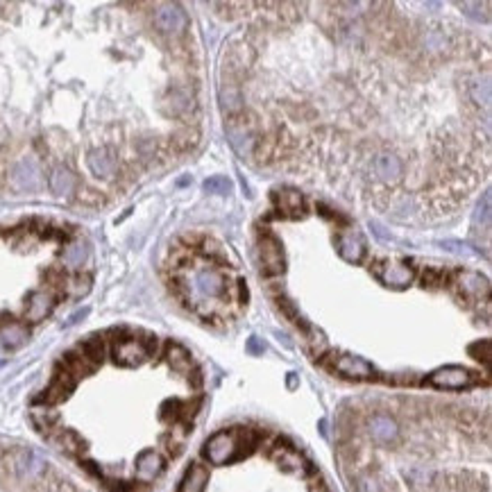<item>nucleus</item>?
Returning a JSON list of instances; mask_svg holds the SVG:
<instances>
[{
  "label": "nucleus",
  "mask_w": 492,
  "mask_h": 492,
  "mask_svg": "<svg viewBox=\"0 0 492 492\" xmlns=\"http://www.w3.org/2000/svg\"><path fill=\"white\" fill-rule=\"evenodd\" d=\"M261 252V268L268 274H279L284 272V250L281 243L274 236H265L263 243L259 245Z\"/></svg>",
  "instance_id": "nucleus-10"
},
{
  "label": "nucleus",
  "mask_w": 492,
  "mask_h": 492,
  "mask_svg": "<svg viewBox=\"0 0 492 492\" xmlns=\"http://www.w3.org/2000/svg\"><path fill=\"white\" fill-rule=\"evenodd\" d=\"M12 463H14V470L18 472V474L25 477V479L39 477L46 467V460L39 454H34V451H29V449L16 451V454L12 456Z\"/></svg>",
  "instance_id": "nucleus-16"
},
{
  "label": "nucleus",
  "mask_w": 492,
  "mask_h": 492,
  "mask_svg": "<svg viewBox=\"0 0 492 492\" xmlns=\"http://www.w3.org/2000/svg\"><path fill=\"white\" fill-rule=\"evenodd\" d=\"M277 458L286 470H300L302 467V456L293 449H284L281 454H277Z\"/></svg>",
  "instance_id": "nucleus-26"
},
{
  "label": "nucleus",
  "mask_w": 492,
  "mask_h": 492,
  "mask_svg": "<svg viewBox=\"0 0 492 492\" xmlns=\"http://www.w3.org/2000/svg\"><path fill=\"white\" fill-rule=\"evenodd\" d=\"M474 100L484 107H490V84L484 82V86H474Z\"/></svg>",
  "instance_id": "nucleus-29"
},
{
  "label": "nucleus",
  "mask_w": 492,
  "mask_h": 492,
  "mask_svg": "<svg viewBox=\"0 0 492 492\" xmlns=\"http://www.w3.org/2000/svg\"><path fill=\"white\" fill-rule=\"evenodd\" d=\"M53 307H55V295L48 293V291H36L27 298L25 320L27 322H41L44 318L51 316Z\"/></svg>",
  "instance_id": "nucleus-14"
},
{
  "label": "nucleus",
  "mask_w": 492,
  "mask_h": 492,
  "mask_svg": "<svg viewBox=\"0 0 492 492\" xmlns=\"http://www.w3.org/2000/svg\"><path fill=\"white\" fill-rule=\"evenodd\" d=\"M359 492H377V486L372 479H363L359 484Z\"/></svg>",
  "instance_id": "nucleus-30"
},
{
  "label": "nucleus",
  "mask_w": 492,
  "mask_h": 492,
  "mask_svg": "<svg viewBox=\"0 0 492 492\" xmlns=\"http://www.w3.org/2000/svg\"><path fill=\"white\" fill-rule=\"evenodd\" d=\"M168 363L180 372H189L193 368V359L191 354L180 345H171L168 347Z\"/></svg>",
  "instance_id": "nucleus-23"
},
{
  "label": "nucleus",
  "mask_w": 492,
  "mask_h": 492,
  "mask_svg": "<svg viewBox=\"0 0 492 492\" xmlns=\"http://www.w3.org/2000/svg\"><path fill=\"white\" fill-rule=\"evenodd\" d=\"M88 288H91V279L88 277H75L68 281V293H71L73 298H82V295L88 293Z\"/></svg>",
  "instance_id": "nucleus-28"
},
{
  "label": "nucleus",
  "mask_w": 492,
  "mask_h": 492,
  "mask_svg": "<svg viewBox=\"0 0 492 492\" xmlns=\"http://www.w3.org/2000/svg\"><path fill=\"white\" fill-rule=\"evenodd\" d=\"M434 388H445V390H460V388H470L474 383V375L465 368L458 366H445L436 372H431L427 379Z\"/></svg>",
  "instance_id": "nucleus-5"
},
{
  "label": "nucleus",
  "mask_w": 492,
  "mask_h": 492,
  "mask_svg": "<svg viewBox=\"0 0 492 492\" xmlns=\"http://www.w3.org/2000/svg\"><path fill=\"white\" fill-rule=\"evenodd\" d=\"M225 130H227V139H230L234 150L239 154H243V157H250L252 147H254V136L250 132V127L245 123L230 121V125L225 127Z\"/></svg>",
  "instance_id": "nucleus-17"
},
{
  "label": "nucleus",
  "mask_w": 492,
  "mask_h": 492,
  "mask_svg": "<svg viewBox=\"0 0 492 492\" xmlns=\"http://www.w3.org/2000/svg\"><path fill=\"white\" fill-rule=\"evenodd\" d=\"M311 492H329V488L324 486V484H316V486L311 488Z\"/></svg>",
  "instance_id": "nucleus-32"
},
{
  "label": "nucleus",
  "mask_w": 492,
  "mask_h": 492,
  "mask_svg": "<svg viewBox=\"0 0 492 492\" xmlns=\"http://www.w3.org/2000/svg\"><path fill=\"white\" fill-rule=\"evenodd\" d=\"M456 286L460 288V293H463L465 298H472V300L488 298V293H490V281H488V277H484V274L474 272V270H463V272H458Z\"/></svg>",
  "instance_id": "nucleus-11"
},
{
  "label": "nucleus",
  "mask_w": 492,
  "mask_h": 492,
  "mask_svg": "<svg viewBox=\"0 0 492 492\" xmlns=\"http://www.w3.org/2000/svg\"><path fill=\"white\" fill-rule=\"evenodd\" d=\"M370 436L375 438L377 442H381V445H390V442L397 440V422L388 418V415H375L370 420Z\"/></svg>",
  "instance_id": "nucleus-18"
},
{
  "label": "nucleus",
  "mask_w": 492,
  "mask_h": 492,
  "mask_svg": "<svg viewBox=\"0 0 492 492\" xmlns=\"http://www.w3.org/2000/svg\"><path fill=\"white\" fill-rule=\"evenodd\" d=\"M277 202L284 211H291V213H300L302 211V206H304V200H302V195L298 191H281L277 195Z\"/></svg>",
  "instance_id": "nucleus-24"
},
{
  "label": "nucleus",
  "mask_w": 492,
  "mask_h": 492,
  "mask_svg": "<svg viewBox=\"0 0 492 492\" xmlns=\"http://www.w3.org/2000/svg\"><path fill=\"white\" fill-rule=\"evenodd\" d=\"M239 451V438L232 431H220L211 436L204 445V456L211 465H225L236 456Z\"/></svg>",
  "instance_id": "nucleus-3"
},
{
  "label": "nucleus",
  "mask_w": 492,
  "mask_h": 492,
  "mask_svg": "<svg viewBox=\"0 0 492 492\" xmlns=\"http://www.w3.org/2000/svg\"><path fill=\"white\" fill-rule=\"evenodd\" d=\"M154 27L166 36H180L189 27V16L175 3H166L154 9Z\"/></svg>",
  "instance_id": "nucleus-2"
},
{
  "label": "nucleus",
  "mask_w": 492,
  "mask_h": 492,
  "mask_svg": "<svg viewBox=\"0 0 492 492\" xmlns=\"http://www.w3.org/2000/svg\"><path fill=\"white\" fill-rule=\"evenodd\" d=\"M9 182L16 191H36L41 186V166L32 157H23L9 171Z\"/></svg>",
  "instance_id": "nucleus-4"
},
{
  "label": "nucleus",
  "mask_w": 492,
  "mask_h": 492,
  "mask_svg": "<svg viewBox=\"0 0 492 492\" xmlns=\"http://www.w3.org/2000/svg\"><path fill=\"white\" fill-rule=\"evenodd\" d=\"M474 222L490 227V193H484V202H479L477 213H474Z\"/></svg>",
  "instance_id": "nucleus-25"
},
{
  "label": "nucleus",
  "mask_w": 492,
  "mask_h": 492,
  "mask_svg": "<svg viewBox=\"0 0 492 492\" xmlns=\"http://www.w3.org/2000/svg\"><path fill=\"white\" fill-rule=\"evenodd\" d=\"M86 257H88L86 243L75 241V243H71V245H68V248L64 250L62 261H64V265H68V268H80V265L86 261Z\"/></svg>",
  "instance_id": "nucleus-21"
},
{
  "label": "nucleus",
  "mask_w": 492,
  "mask_h": 492,
  "mask_svg": "<svg viewBox=\"0 0 492 492\" xmlns=\"http://www.w3.org/2000/svg\"><path fill=\"white\" fill-rule=\"evenodd\" d=\"M375 274L381 284H386L390 288H406L415 279V270L406 263L397 261H383L375 268Z\"/></svg>",
  "instance_id": "nucleus-7"
},
{
  "label": "nucleus",
  "mask_w": 492,
  "mask_h": 492,
  "mask_svg": "<svg viewBox=\"0 0 492 492\" xmlns=\"http://www.w3.org/2000/svg\"><path fill=\"white\" fill-rule=\"evenodd\" d=\"M134 470H136V479L147 484V481H152L154 477H159V472L164 470V456L154 449H145L139 454V458H136Z\"/></svg>",
  "instance_id": "nucleus-15"
},
{
  "label": "nucleus",
  "mask_w": 492,
  "mask_h": 492,
  "mask_svg": "<svg viewBox=\"0 0 492 492\" xmlns=\"http://www.w3.org/2000/svg\"><path fill=\"white\" fill-rule=\"evenodd\" d=\"M206 484H209V472L202 465H191L180 484V492H204Z\"/></svg>",
  "instance_id": "nucleus-19"
},
{
  "label": "nucleus",
  "mask_w": 492,
  "mask_h": 492,
  "mask_svg": "<svg viewBox=\"0 0 492 492\" xmlns=\"http://www.w3.org/2000/svg\"><path fill=\"white\" fill-rule=\"evenodd\" d=\"M75 189V175L64 168V166H57L51 175V191L55 195H68Z\"/></svg>",
  "instance_id": "nucleus-20"
},
{
  "label": "nucleus",
  "mask_w": 492,
  "mask_h": 492,
  "mask_svg": "<svg viewBox=\"0 0 492 492\" xmlns=\"http://www.w3.org/2000/svg\"><path fill=\"white\" fill-rule=\"evenodd\" d=\"M0 338H3L7 347H18V345H23L27 338V329L18 322H9L0 329Z\"/></svg>",
  "instance_id": "nucleus-22"
},
{
  "label": "nucleus",
  "mask_w": 492,
  "mask_h": 492,
  "mask_svg": "<svg viewBox=\"0 0 492 492\" xmlns=\"http://www.w3.org/2000/svg\"><path fill=\"white\" fill-rule=\"evenodd\" d=\"M86 164H88V168H91V173L95 177H100V180H112L118 171V159L109 147H95V150L88 154Z\"/></svg>",
  "instance_id": "nucleus-9"
},
{
  "label": "nucleus",
  "mask_w": 492,
  "mask_h": 492,
  "mask_svg": "<svg viewBox=\"0 0 492 492\" xmlns=\"http://www.w3.org/2000/svg\"><path fill=\"white\" fill-rule=\"evenodd\" d=\"M204 189L209 191V193H227L232 189V182L227 180V177H211V180H206L204 182Z\"/></svg>",
  "instance_id": "nucleus-27"
},
{
  "label": "nucleus",
  "mask_w": 492,
  "mask_h": 492,
  "mask_svg": "<svg viewBox=\"0 0 492 492\" xmlns=\"http://www.w3.org/2000/svg\"><path fill=\"white\" fill-rule=\"evenodd\" d=\"M86 313H88L86 309H82V311H77V313H75V316H71V320H68V324H75V322H80V318H84V316H86Z\"/></svg>",
  "instance_id": "nucleus-31"
},
{
  "label": "nucleus",
  "mask_w": 492,
  "mask_h": 492,
  "mask_svg": "<svg viewBox=\"0 0 492 492\" xmlns=\"http://www.w3.org/2000/svg\"><path fill=\"white\" fill-rule=\"evenodd\" d=\"M338 254L350 263H359L366 257V243H363L359 232H340L336 239Z\"/></svg>",
  "instance_id": "nucleus-13"
},
{
  "label": "nucleus",
  "mask_w": 492,
  "mask_h": 492,
  "mask_svg": "<svg viewBox=\"0 0 492 492\" xmlns=\"http://www.w3.org/2000/svg\"><path fill=\"white\" fill-rule=\"evenodd\" d=\"M147 343H143L141 338H123L114 345V359L123 366H139L147 359Z\"/></svg>",
  "instance_id": "nucleus-8"
},
{
  "label": "nucleus",
  "mask_w": 492,
  "mask_h": 492,
  "mask_svg": "<svg viewBox=\"0 0 492 492\" xmlns=\"http://www.w3.org/2000/svg\"><path fill=\"white\" fill-rule=\"evenodd\" d=\"M370 171L372 177L381 184H395L401 173H404V164L397 154H392L388 150H381L372 157V164H370Z\"/></svg>",
  "instance_id": "nucleus-6"
},
{
  "label": "nucleus",
  "mask_w": 492,
  "mask_h": 492,
  "mask_svg": "<svg viewBox=\"0 0 492 492\" xmlns=\"http://www.w3.org/2000/svg\"><path fill=\"white\" fill-rule=\"evenodd\" d=\"M338 375L347 377V379H370L375 375L372 366L361 357H352V354H345V357H338L336 363H333Z\"/></svg>",
  "instance_id": "nucleus-12"
},
{
  "label": "nucleus",
  "mask_w": 492,
  "mask_h": 492,
  "mask_svg": "<svg viewBox=\"0 0 492 492\" xmlns=\"http://www.w3.org/2000/svg\"><path fill=\"white\" fill-rule=\"evenodd\" d=\"M186 288L195 302H215L227 293V277L213 265H195L193 272L186 277Z\"/></svg>",
  "instance_id": "nucleus-1"
}]
</instances>
